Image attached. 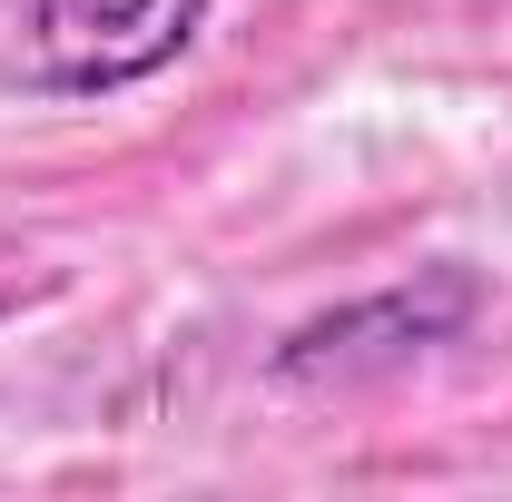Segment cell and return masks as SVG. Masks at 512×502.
<instances>
[{
  "mask_svg": "<svg viewBox=\"0 0 512 502\" xmlns=\"http://www.w3.org/2000/svg\"><path fill=\"white\" fill-rule=\"evenodd\" d=\"M50 286H60V266H50V256H30L20 237H0V315H20L30 296H50Z\"/></svg>",
  "mask_w": 512,
  "mask_h": 502,
  "instance_id": "3",
  "label": "cell"
},
{
  "mask_svg": "<svg viewBox=\"0 0 512 502\" xmlns=\"http://www.w3.org/2000/svg\"><path fill=\"white\" fill-rule=\"evenodd\" d=\"M463 315H473V276L444 266V276L394 286L375 306H335V315H316V325H296V335L276 345V375L286 384H325V375H365V365H404V355L444 345Z\"/></svg>",
  "mask_w": 512,
  "mask_h": 502,
  "instance_id": "2",
  "label": "cell"
},
{
  "mask_svg": "<svg viewBox=\"0 0 512 502\" xmlns=\"http://www.w3.org/2000/svg\"><path fill=\"white\" fill-rule=\"evenodd\" d=\"M207 30V0H0V79L30 99L138 89Z\"/></svg>",
  "mask_w": 512,
  "mask_h": 502,
  "instance_id": "1",
  "label": "cell"
}]
</instances>
